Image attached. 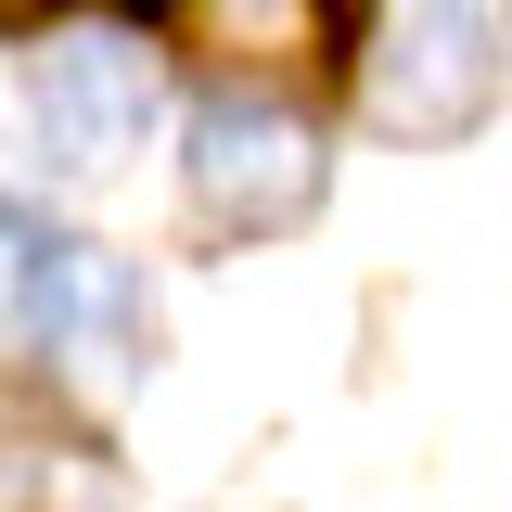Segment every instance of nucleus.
Masks as SVG:
<instances>
[{
  "label": "nucleus",
  "mask_w": 512,
  "mask_h": 512,
  "mask_svg": "<svg viewBox=\"0 0 512 512\" xmlns=\"http://www.w3.org/2000/svg\"><path fill=\"white\" fill-rule=\"evenodd\" d=\"M512 90V0H384L372 64H359V128L423 154L461 141Z\"/></svg>",
  "instance_id": "nucleus-1"
},
{
  "label": "nucleus",
  "mask_w": 512,
  "mask_h": 512,
  "mask_svg": "<svg viewBox=\"0 0 512 512\" xmlns=\"http://www.w3.org/2000/svg\"><path fill=\"white\" fill-rule=\"evenodd\" d=\"M180 167H192V218H205V231H231V244L295 231V218L320 205V180H333V167H320V141H308V116L244 103V90L192 116V154H180Z\"/></svg>",
  "instance_id": "nucleus-2"
},
{
  "label": "nucleus",
  "mask_w": 512,
  "mask_h": 512,
  "mask_svg": "<svg viewBox=\"0 0 512 512\" xmlns=\"http://www.w3.org/2000/svg\"><path fill=\"white\" fill-rule=\"evenodd\" d=\"M13 269H26V333H39L90 397H116L128 359H141V282H128L103 244H13Z\"/></svg>",
  "instance_id": "nucleus-3"
},
{
  "label": "nucleus",
  "mask_w": 512,
  "mask_h": 512,
  "mask_svg": "<svg viewBox=\"0 0 512 512\" xmlns=\"http://www.w3.org/2000/svg\"><path fill=\"white\" fill-rule=\"evenodd\" d=\"M154 128V64L141 39H52L39 52V141H52L64 167H116L128 141Z\"/></svg>",
  "instance_id": "nucleus-4"
},
{
  "label": "nucleus",
  "mask_w": 512,
  "mask_h": 512,
  "mask_svg": "<svg viewBox=\"0 0 512 512\" xmlns=\"http://www.w3.org/2000/svg\"><path fill=\"white\" fill-rule=\"evenodd\" d=\"M167 26H180L192 52L269 64V77H320V64L346 52V0H167Z\"/></svg>",
  "instance_id": "nucleus-5"
},
{
  "label": "nucleus",
  "mask_w": 512,
  "mask_h": 512,
  "mask_svg": "<svg viewBox=\"0 0 512 512\" xmlns=\"http://www.w3.org/2000/svg\"><path fill=\"white\" fill-rule=\"evenodd\" d=\"M192 512H282V500H192Z\"/></svg>",
  "instance_id": "nucleus-6"
}]
</instances>
